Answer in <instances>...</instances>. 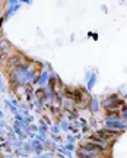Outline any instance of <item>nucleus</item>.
I'll use <instances>...</instances> for the list:
<instances>
[{
  "mask_svg": "<svg viewBox=\"0 0 127 158\" xmlns=\"http://www.w3.org/2000/svg\"><path fill=\"white\" fill-rule=\"evenodd\" d=\"M82 148L86 151H101L102 149L99 145H95V144H85V145H82Z\"/></svg>",
  "mask_w": 127,
  "mask_h": 158,
  "instance_id": "7ed1b4c3",
  "label": "nucleus"
},
{
  "mask_svg": "<svg viewBox=\"0 0 127 158\" xmlns=\"http://www.w3.org/2000/svg\"><path fill=\"white\" fill-rule=\"evenodd\" d=\"M117 135H118V132H116V130H110V129H102V130L98 132V136H99L102 141H105V142L114 139Z\"/></svg>",
  "mask_w": 127,
  "mask_h": 158,
  "instance_id": "f257e3e1",
  "label": "nucleus"
},
{
  "mask_svg": "<svg viewBox=\"0 0 127 158\" xmlns=\"http://www.w3.org/2000/svg\"><path fill=\"white\" fill-rule=\"evenodd\" d=\"M88 97H86V92H85L83 89H75L73 91V98L72 100H75L78 104H81V103H83V100H86Z\"/></svg>",
  "mask_w": 127,
  "mask_h": 158,
  "instance_id": "f03ea898",
  "label": "nucleus"
}]
</instances>
